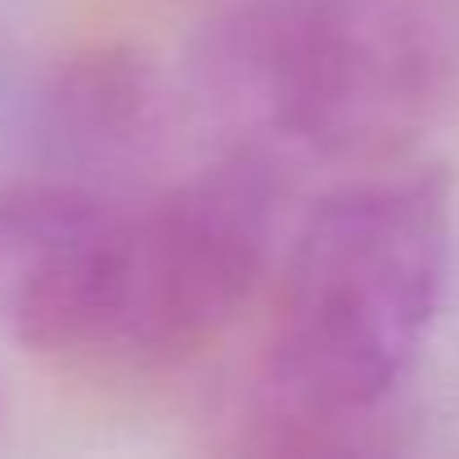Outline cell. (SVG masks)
Returning a JSON list of instances; mask_svg holds the SVG:
<instances>
[{"mask_svg": "<svg viewBox=\"0 0 459 459\" xmlns=\"http://www.w3.org/2000/svg\"><path fill=\"white\" fill-rule=\"evenodd\" d=\"M257 378L230 401V455L387 450L392 396L423 356L450 280V194L428 171L329 189L284 239Z\"/></svg>", "mask_w": 459, "mask_h": 459, "instance_id": "6da1fadb", "label": "cell"}, {"mask_svg": "<svg viewBox=\"0 0 459 459\" xmlns=\"http://www.w3.org/2000/svg\"><path fill=\"white\" fill-rule=\"evenodd\" d=\"M122 230V194L28 171L0 185V342L104 360Z\"/></svg>", "mask_w": 459, "mask_h": 459, "instance_id": "277c9868", "label": "cell"}, {"mask_svg": "<svg viewBox=\"0 0 459 459\" xmlns=\"http://www.w3.org/2000/svg\"><path fill=\"white\" fill-rule=\"evenodd\" d=\"M289 176L216 149L198 171L126 198L104 360L180 365L235 325L284 253Z\"/></svg>", "mask_w": 459, "mask_h": 459, "instance_id": "3957f363", "label": "cell"}, {"mask_svg": "<svg viewBox=\"0 0 459 459\" xmlns=\"http://www.w3.org/2000/svg\"><path fill=\"white\" fill-rule=\"evenodd\" d=\"M14 131L32 158L28 176L131 198L171 149L176 91L144 50L91 46L50 64L19 95Z\"/></svg>", "mask_w": 459, "mask_h": 459, "instance_id": "5b68a950", "label": "cell"}, {"mask_svg": "<svg viewBox=\"0 0 459 459\" xmlns=\"http://www.w3.org/2000/svg\"><path fill=\"white\" fill-rule=\"evenodd\" d=\"M437 86L441 59L410 0H239L189 59V108L216 149L280 176L396 158Z\"/></svg>", "mask_w": 459, "mask_h": 459, "instance_id": "7a4b0ae2", "label": "cell"}]
</instances>
